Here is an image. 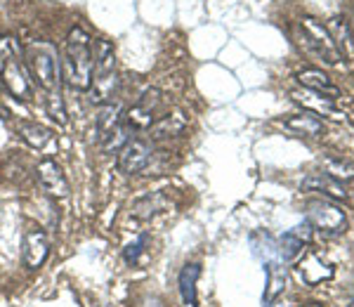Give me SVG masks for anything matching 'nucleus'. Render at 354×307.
Here are the masks:
<instances>
[{
    "mask_svg": "<svg viewBox=\"0 0 354 307\" xmlns=\"http://www.w3.org/2000/svg\"><path fill=\"white\" fill-rule=\"evenodd\" d=\"M17 133H19L21 140H24L28 147H33V149H43V147L53 140V133H50L48 128L33 121H19L17 123Z\"/></svg>",
    "mask_w": 354,
    "mask_h": 307,
    "instance_id": "a211bd4d",
    "label": "nucleus"
},
{
    "mask_svg": "<svg viewBox=\"0 0 354 307\" xmlns=\"http://www.w3.org/2000/svg\"><path fill=\"white\" fill-rule=\"evenodd\" d=\"M45 111L48 116L57 121L59 126L66 123V109H64V100H62V90H53V93H45Z\"/></svg>",
    "mask_w": 354,
    "mask_h": 307,
    "instance_id": "b1692460",
    "label": "nucleus"
},
{
    "mask_svg": "<svg viewBox=\"0 0 354 307\" xmlns=\"http://www.w3.org/2000/svg\"><path fill=\"white\" fill-rule=\"evenodd\" d=\"M36 180L45 194L53 196V198H66L68 192H71V185H68L64 170H62V166L55 161V158H43V161L38 163Z\"/></svg>",
    "mask_w": 354,
    "mask_h": 307,
    "instance_id": "1a4fd4ad",
    "label": "nucleus"
},
{
    "mask_svg": "<svg viewBox=\"0 0 354 307\" xmlns=\"http://www.w3.org/2000/svg\"><path fill=\"white\" fill-rule=\"evenodd\" d=\"M147 241H149V236L140 234V239H137V241L130 243V246L123 251V260H125V263H128V265H137V263H140V255L145 253Z\"/></svg>",
    "mask_w": 354,
    "mask_h": 307,
    "instance_id": "393cba45",
    "label": "nucleus"
},
{
    "mask_svg": "<svg viewBox=\"0 0 354 307\" xmlns=\"http://www.w3.org/2000/svg\"><path fill=\"white\" fill-rule=\"evenodd\" d=\"M298 275L307 286H317V283H322V281L333 279L335 272H333V267L328 263H324L317 253H307L298 265Z\"/></svg>",
    "mask_w": 354,
    "mask_h": 307,
    "instance_id": "f8f14e48",
    "label": "nucleus"
},
{
    "mask_svg": "<svg viewBox=\"0 0 354 307\" xmlns=\"http://www.w3.org/2000/svg\"><path fill=\"white\" fill-rule=\"evenodd\" d=\"M95 133H97V145H100L102 151L111 154V151H121V147L125 145L130 138V126L125 121L123 106L118 102H109V104L102 106V111L97 113L95 121Z\"/></svg>",
    "mask_w": 354,
    "mask_h": 307,
    "instance_id": "20e7f679",
    "label": "nucleus"
},
{
    "mask_svg": "<svg viewBox=\"0 0 354 307\" xmlns=\"http://www.w3.org/2000/svg\"><path fill=\"white\" fill-rule=\"evenodd\" d=\"M153 142L151 140H142V138H133L128 140L118 151L116 166L123 175H140L145 170H149L153 163Z\"/></svg>",
    "mask_w": 354,
    "mask_h": 307,
    "instance_id": "423d86ee",
    "label": "nucleus"
},
{
    "mask_svg": "<svg viewBox=\"0 0 354 307\" xmlns=\"http://www.w3.org/2000/svg\"><path fill=\"white\" fill-rule=\"evenodd\" d=\"M62 81L73 90H88L93 83V38L81 26H73L66 36Z\"/></svg>",
    "mask_w": 354,
    "mask_h": 307,
    "instance_id": "f257e3e1",
    "label": "nucleus"
},
{
    "mask_svg": "<svg viewBox=\"0 0 354 307\" xmlns=\"http://www.w3.org/2000/svg\"><path fill=\"white\" fill-rule=\"evenodd\" d=\"M300 38H302L300 43L305 45L307 53L324 59L326 64H338L340 50H338V45H335V38L330 36L328 28L319 24L317 19L307 17V19L300 21Z\"/></svg>",
    "mask_w": 354,
    "mask_h": 307,
    "instance_id": "39448f33",
    "label": "nucleus"
},
{
    "mask_svg": "<svg viewBox=\"0 0 354 307\" xmlns=\"http://www.w3.org/2000/svg\"><path fill=\"white\" fill-rule=\"evenodd\" d=\"M201 277V267L196 263L185 265V270L180 272V295L185 300V305L196 307V281Z\"/></svg>",
    "mask_w": 354,
    "mask_h": 307,
    "instance_id": "6ab92c4d",
    "label": "nucleus"
},
{
    "mask_svg": "<svg viewBox=\"0 0 354 307\" xmlns=\"http://www.w3.org/2000/svg\"><path fill=\"white\" fill-rule=\"evenodd\" d=\"M163 106V93L158 88H149L140 95V100L125 113L130 130H149L158 121V113Z\"/></svg>",
    "mask_w": 354,
    "mask_h": 307,
    "instance_id": "6e6552de",
    "label": "nucleus"
},
{
    "mask_svg": "<svg viewBox=\"0 0 354 307\" xmlns=\"http://www.w3.org/2000/svg\"><path fill=\"white\" fill-rule=\"evenodd\" d=\"M187 130V118L182 111L168 113V116H161L156 123L149 128V140L151 142H161L168 138H177Z\"/></svg>",
    "mask_w": 354,
    "mask_h": 307,
    "instance_id": "4468645a",
    "label": "nucleus"
},
{
    "mask_svg": "<svg viewBox=\"0 0 354 307\" xmlns=\"http://www.w3.org/2000/svg\"><path fill=\"white\" fill-rule=\"evenodd\" d=\"M50 253V243H48V236H45L43 230L38 227H28L24 232V241H21V260L28 270H38L45 258Z\"/></svg>",
    "mask_w": 354,
    "mask_h": 307,
    "instance_id": "9d476101",
    "label": "nucleus"
},
{
    "mask_svg": "<svg viewBox=\"0 0 354 307\" xmlns=\"http://www.w3.org/2000/svg\"><path fill=\"white\" fill-rule=\"evenodd\" d=\"M118 85H121V81H118V73L116 69H95L93 71V83H90L88 93H90V102L93 104H109V102H113V97L118 95Z\"/></svg>",
    "mask_w": 354,
    "mask_h": 307,
    "instance_id": "9b49d317",
    "label": "nucleus"
},
{
    "mask_svg": "<svg viewBox=\"0 0 354 307\" xmlns=\"http://www.w3.org/2000/svg\"><path fill=\"white\" fill-rule=\"evenodd\" d=\"M163 206H165V198L161 194H147L133 206V213L140 220H149L151 215H156L158 210H163Z\"/></svg>",
    "mask_w": 354,
    "mask_h": 307,
    "instance_id": "5701e85b",
    "label": "nucleus"
},
{
    "mask_svg": "<svg viewBox=\"0 0 354 307\" xmlns=\"http://www.w3.org/2000/svg\"><path fill=\"white\" fill-rule=\"evenodd\" d=\"M302 187L310 192H322L330 198H347V192L342 187V182H338L335 178H330L326 173H312L302 180Z\"/></svg>",
    "mask_w": 354,
    "mask_h": 307,
    "instance_id": "dca6fc26",
    "label": "nucleus"
},
{
    "mask_svg": "<svg viewBox=\"0 0 354 307\" xmlns=\"http://www.w3.org/2000/svg\"><path fill=\"white\" fill-rule=\"evenodd\" d=\"M305 307H322V305H319V303H310V305H305Z\"/></svg>",
    "mask_w": 354,
    "mask_h": 307,
    "instance_id": "a878e982",
    "label": "nucleus"
},
{
    "mask_svg": "<svg viewBox=\"0 0 354 307\" xmlns=\"http://www.w3.org/2000/svg\"><path fill=\"white\" fill-rule=\"evenodd\" d=\"M350 307H354V298H352V303H350Z\"/></svg>",
    "mask_w": 354,
    "mask_h": 307,
    "instance_id": "bb28decb",
    "label": "nucleus"
},
{
    "mask_svg": "<svg viewBox=\"0 0 354 307\" xmlns=\"http://www.w3.org/2000/svg\"><path fill=\"white\" fill-rule=\"evenodd\" d=\"M265 270H267V288H265V298H262V303H265V307H272L274 300H277L279 295L283 293V288H286L288 272H286V267L279 263V260L267 263Z\"/></svg>",
    "mask_w": 354,
    "mask_h": 307,
    "instance_id": "2eb2a0df",
    "label": "nucleus"
},
{
    "mask_svg": "<svg viewBox=\"0 0 354 307\" xmlns=\"http://www.w3.org/2000/svg\"><path fill=\"white\" fill-rule=\"evenodd\" d=\"M250 246H253V253L265 260V263L279 260V243L267 232H258V234L250 236Z\"/></svg>",
    "mask_w": 354,
    "mask_h": 307,
    "instance_id": "aec40b11",
    "label": "nucleus"
},
{
    "mask_svg": "<svg viewBox=\"0 0 354 307\" xmlns=\"http://www.w3.org/2000/svg\"><path fill=\"white\" fill-rule=\"evenodd\" d=\"M324 173L335 178L338 182H352L354 180V166L345 158H338V156H328L324 161Z\"/></svg>",
    "mask_w": 354,
    "mask_h": 307,
    "instance_id": "4be33fe9",
    "label": "nucleus"
},
{
    "mask_svg": "<svg viewBox=\"0 0 354 307\" xmlns=\"http://www.w3.org/2000/svg\"><path fill=\"white\" fill-rule=\"evenodd\" d=\"M24 62L26 69L31 73L33 83L43 88L45 93L59 90L62 83V62L57 57L55 48L50 43H28L24 48Z\"/></svg>",
    "mask_w": 354,
    "mask_h": 307,
    "instance_id": "7ed1b4c3",
    "label": "nucleus"
},
{
    "mask_svg": "<svg viewBox=\"0 0 354 307\" xmlns=\"http://www.w3.org/2000/svg\"><path fill=\"white\" fill-rule=\"evenodd\" d=\"M307 225L314 230L324 232V234H340L347 227V218L340 210V206L326 201V198H314L307 203Z\"/></svg>",
    "mask_w": 354,
    "mask_h": 307,
    "instance_id": "0eeeda50",
    "label": "nucleus"
},
{
    "mask_svg": "<svg viewBox=\"0 0 354 307\" xmlns=\"http://www.w3.org/2000/svg\"><path fill=\"white\" fill-rule=\"evenodd\" d=\"M298 78L305 88H310L319 95H328V97H335V95H338V88H335L333 81H330L322 69H302L298 73Z\"/></svg>",
    "mask_w": 354,
    "mask_h": 307,
    "instance_id": "f3484780",
    "label": "nucleus"
},
{
    "mask_svg": "<svg viewBox=\"0 0 354 307\" xmlns=\"http://www.w3.org/2000/svg\"><path fill=\"white\" fill-rule=\"evenodd\" d=\"M302 246H305V241H302L293 230L286 232V234L279 239V260H283V263L295 260L302 253Z\"/></svg>",
    "mask_w": 354,
    "mask_h": 307,
    "instance_id": "412c9836",
    "label": "nucleus"
},
{
    "mask_svg": "<svg viewBox=\"0 0 354 307\" xmlns=\"http://www.w3.org/2000/svg\"><path fill=\"white\" fill-rule=\"evenodd\" d=\"M283 130H288L295 138H317L322 133V121L317 118V113L312 111H302V113H293V116L283 118L279 123Z\"/></svg>",
    "mask_w": 354,
    "mask_h": 307,
    "instance_id": "ddd939ff",
    "label": "nucleus"
},
{
    "mask_svg": "<svg viewBox=\"0 0 354 307\" xmlns=\"http://www.w3.org/2000/svg\"><path fill=\"white\" fill-rule=\"evenodd\" d=\"M0 81L12 97L26 102L33 97L31 73L26 69V62L21 57V48L15 38H0Z\"/></svg>",
    "mask_w": 354,
    "mask_h": 307,
    "instance_id": "f03ea898",
    "label": "nucleus"
}]
</instances>
